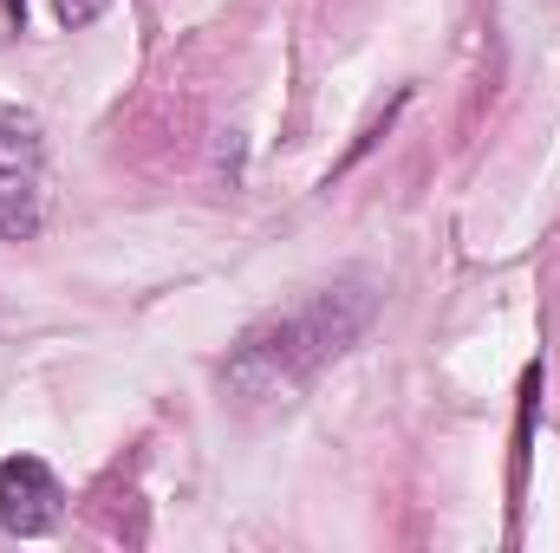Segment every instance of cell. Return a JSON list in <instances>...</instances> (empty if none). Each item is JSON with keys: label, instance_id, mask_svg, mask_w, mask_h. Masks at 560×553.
I'll return each mask as SVG.
<instances>
[{"label": "cell", "instance_id": "2", "mask_svg": "<svg viewBox=\"0 0 560 553\" xmlns=\"http://www.w3.org/2000/svg\"><path fill=\"white\" fill-rule=\"evenodd\" d=\"M46 222V125L0 105V242H33Z\"/></svg>", "mask_w": 560, "mask_h": 553}, {"label": "cell", "instance_id": "4", "mask_svg": "<svg viewBox=\"0 0 560 553\" xmlns=\"http://www.w3.org/2000/svg\"><path fill=\"white\" fill-rule=\"evenodd\" d=\"M105 7H112V0H52V20H59V26H92Z\"/></svg>", "mask_w": 560, "mask_h": 553}, {"label": "cell", "instance_id": "3", "mask_svg": "<svg viewBox=\"0 0 560 553\" xmlns=\"http://www.w3.org/2000/svg\"><path fill=\"white\" fill-rule=\"evenodd\" d=\"M59 508H66V489L39 456H7L0 462V528L7 534L39 541V534L59 528Z\"/></svg>", "mask_w": 560, "mask_h": 553}, {"label": "cell", "instance_id": "1", "mask_svg": "<svg viewBox=\"0 0 560 553\" xmlns=\"http://www.w3.org/2000/svg\"><path fill=\"white\" fill-rule=\"evenodd\" d=\"M372 313H378V293L365 280H332V286L306 293L293 313L248 326L235 339L229 365H222L229 398L235 404H261V411L293 404L326 365H339L359 345V332L372 326Z\"/></svg>", "mask_w": 560, "mask_h": 553}]
</instances>
